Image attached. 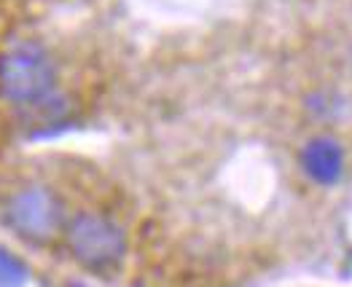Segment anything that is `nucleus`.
<instances>
[{
	"label": "nucleus",
	"mask_w": 352,
	"mask_h": 287,
	"mask_svg": "<svg viewBox=\"0 0 352 287\" xmlns=\"http://www.w3.org/2000/svg\"><path fill=\"white\" fill-rule=\"evenodd\" d=\"M28 282V266L11 253L0 250V287H25Z\"/></svg>",
	"instance_id": "39448f33"
},
{
	"label": "nucleus",
	"mask_w": 352,
	"mask_h": 287,
	"mask_svg": "<svg viewBox=\"0 0 352 287\" xmlns=\"http://www.w3.org/2000/svg\"><path fill=\"white\" fill-rule=\"evenodd\" d=\"M6 220L16 236L43 244L57 236L62 226V204L43 185H28L6 204Z\"/></svg>",
	"instance_id": "7ed1b4c3"
},
{
	"label": "nucleus",
	"mask_w": 352,
	"mask_h": 287,
	"mask_svg": "<svg viewBox=\"0 0 352 287\" xmlns=\"http://www.w3.org/2000/svg\"><path fill=\"white\" fill-rule=\"evenodd\" d=\"M73 258L91 271H111L126 255V236L118 223L105 215L81 212L65 231Z\"/></svg>",
	"instance_id": "f03ea898"
},
{
	"label": "nucleus",
	"mask_w": 352,
	"mask_h": 287,
	"mask_svg": "<svg viewBox=\"0 0 352 287\" xmlns=\"http://www.w3.org/2000/svg\"><path fill=\"white\" fill-rule=\"evenodd\" d=\"M67 287H87V285H81V282H70Z\"/></svg>",
	"instance_id": "423d86ee"
},
{
	"label": "nucleus",
	"mask_w": 352,
	"mask_h": 287,
	"mask_svg": "<svg viewBox=\"0 0 352 287\" xmlns=\"http://www.w3.org/2000/svg\"><path fill=\"white\" fill-rule=\"evenodd\" d=\"M57 67L52 54L35 41H16L0 54V91L19 105H35L52 97Z\"/></svg>",
	"instance_id": "f257e3e1"
},
{
	"label": "nucleus",
	"mask_w": 352,
	"mask_h": 287,
	"mask_svg": "<svg viewBox=\"0 0 352 287\" xmlns=\"http://www.w3.org/2000/svg\"><path fill=\"white\" fill-rule=\"evenodd\" d=\"M298 164H301V172L307 174L315 185L331 188L344 177L347 156H344V148L336 137L318 135V137H312V140L301 145Z\"/></svg>",
	"instance_id": "20e7f679"
}]
</instances>
